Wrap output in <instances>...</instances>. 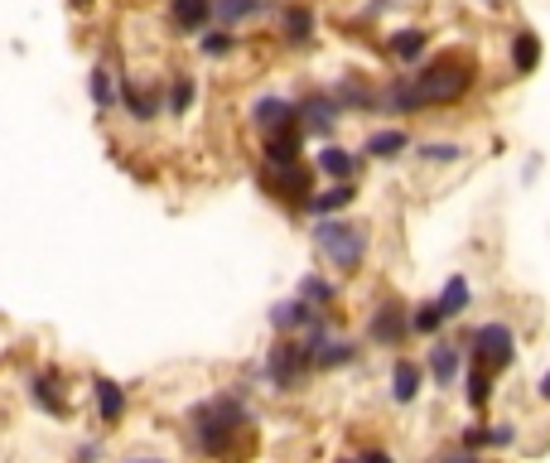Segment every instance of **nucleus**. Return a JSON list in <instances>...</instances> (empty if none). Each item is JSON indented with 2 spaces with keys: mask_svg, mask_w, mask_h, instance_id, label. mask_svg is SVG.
Wrapping results in <instances>:
<instances>
[{
  "mask_svg": "<svg viewBox=\"0 0 550 463\" xmlns=\"http://www.w3.org/2000/svg\"><path fill=\"white\" fill-rule=\"evenodd\" d=\"M468 449H493V430H464Z\"/></svg>",
  "mask_w": 550,
  "mask_h": 463,
  "instance_id": "obj_37",
  "label": "nucleus"
},
{
  "mask_svg": "<svg viewBox=\"0 0 550 463\" xmlns=\"http://www.w3.org/2000/svg\"><path fill=\"white\" fill-rule=\"evenodd\" d=\"M193 97H198L193 73H174V78H169V92H165V111H169V116H189Z\"/></svg>",
  "mask_w": 550,
  "mask_h": 463,
  "instance_id": "obj_26",
  "label": "nucleus"
},
{
  "mask_svg": "<svg viewBox=\"0 0 550 463\" xmlns=\"http://www.w3.org/2000/svg\"><path fill=\"white\" fill-rule=\"evenodd\" d=\"M353 357H358V348H353L348 338H333L329 333V338L314 348V367H319V372H333V367H343V362H353Z\"/></svg>",
  "mask_w": 550,
  "mask_h": 463,
  "instance_id": "obj_27",
  "label": "nucleus"
},
{
  "mask_svg": "<svg viewBox=\"0 0 550 463\" xmlns=\"http://www.w3.org/2000/svg\"><path fill=\"white\" fill-rule=\"evenodd\" d=\"M300 155H304V126L261 136V160L266 164H300Z\"/></svg>",
  "mask_w": 550,
  "mask_h": 463,
  "instance_id": "obj_10",
  "label": "nucleus"
},
{
  "mask_svg": "<svg viewBox=\"0 0 550 463\" xmlns=\"http://www.w3.org/2000/svg\"><path fill=\"white\" fill-rule=\"evenodd\" d=\"M271 0H218V20L222 29H232V25H247L251 15H261Z\"/></svg>",
  "mask_w": 550,
  "mask_h": 463,
  "instance_id": "obj_29",
  "label": "nucleus"
},
{
  "mask_svg": "<svg viewBox=\"0 0 550 463\" xmlns=\"http://www.w3.org/2000/svg\"><path fill=\"white\" fill-rule=\"evenodd\" d=\"M87 97H92V107L97 111H111L121 102V87H116V73H111L107 63H97L92 73H87Z\"/></svg>",
  "mask_w": 550,
  "mask_h": 463,
  "instance_id": "obj_19",
  "label": "nucleus"
},
{
  "mask_svg": "<svg viewBox=\"0 0 550 463\" xmlns=\"http://www.w3.org/2000/svg\"><path fill=\"white\" fill-rule=\"evenodd\" d=\"M261 189L280 198V203H314V174L304 164H266L261 169Z\"/></svg>",
  "mask_w": 550,
  "mask_h": 463,
  "instance_id": "obj_6",
  "label": "nucleus"
},
{
  "mask_svg": "<svg viewBox=\"0 0 550 463\" xmlns=\"http://www.w3.org/2000/svg\"><path fill=\"white\" fill-rule=\"evenodd\" d=\"M251 126H256L261 136L290 131V126H300V107L285 102V97H256V102H251Z\"/></svg>",
  "mask_w": 550,
  "mask_h": 463,
  "instance_id": "obj_9",
  "label": "nucleus"
},
{
  "mask_svg": "<svg viewBox=\"0 0 550 463\" xmlns=\"http://www.w3.org/2000/svg\"><path fill=\"white\" fill-rule=\"evenodd\" d=\"M169 10H174L179 29L198 34V29H203L208 20H213V15H218V0H169Z\"/></svg>",
  "mask_w": 550,
  "mask_h": 463,
  "instance_id": "obj_21",
  "label": "nucleus"
},
{
  "mask_svg": "<svg viewBox=\"0 0 550 463\" xmlns=\"http://www.w3.org/2000/svg\"><path fill=\"white\" fill-rule=\"evenodd\" d=\"M425 372L435 377V386H454L459 382V372H464V348H454V343H435V348H430V362H425Z\"/></svg>",
  "mask_w": 550,
  "mask_h": 463,
  "instance_id": "obj_13",
  "label": "nucleus"
},
{
  "mask_svg": "<svg viewBox=\"0 0 550 463\" xmlns=\"http://www.w3.org/2000/svg\"><path fill=\"white\" fill-rule=\"evenodd\" d=\"M435 463H483V459H478V449H468V444H464V449H449V454H440Z\"/></svg>",
  "mask_w": 550,
  "mask_h": 463,
  "instance_id": "obj_36",
  "label": "nucleus"
},
{
  "mask_svg": "<svg viewBox=\"0 0 550 463\" xmlns=\"http://www.w3.org/2000/svg\"><path fill=\"white\" fill-rule=\"evenodd\" d=\"M507 444H517V430L512 425H493V449H507Z\"/></svg>",
  "mask_w": 550,
  "mask_h": 463,
  "instance_id": "obj_38",
  "label": "nucleus"
},
{
  "mask_svg": "<svg viewBox=\"0 0 550 463\" xmlns=\"http://www.w3.org/2000/svg\"><path fill=\"white\" fill-rule=\"evenodd\" d=\"M444 324H449V319H444L440 300H425V304H415V309H411V328L420 333V338H435Z\"/></svg>",
  "mask_w": 550,
  "mask_h": 463,
  "instance_id": "obj_30",
  "label": "nucleus"
},
{
  "mask_svg": "<svg viewBox=\"0 0 550 463\" xmlns=\"http://www.w3.org/2000/svg\"><path fill=\"white\" fill-rule=\"evenodd\" d=\"M415 155L425 164H454V160H464V145H454V140H430V145H420Z\"/></svg>",
  "mask_w": 550,
  "mask_h": 463,
  "instance_id": "obj_34",
  "label": "nucleus"
},
{
  "mask_svg": "<svg viewBox=\"0 0 550 463\" xmlns=\"http://www.w3.org/2000/svg\"><path fill=\"white\" fill-rule=\"evenodd\" d=\"M121 463H165V459H121Z\"/></svg>",
  "mask_w": 550,
  "mask_h": 463,
  "instance_id": "obj_41",
  "label": "nucleus"
},
{
  "mask_svg": "<svg viewBox=\"0 0 550 463\" xmlns=\"http://www.w3.org/2000/svg\"><path fill=\"white\" fill-rule=\"evenodd\" d=\"M473 78H478V63L468 54H440L425 68H415L411 78H391V87L382 92V107L396 116H411L425 107H454L468 97Z\"/></svg>",
  "mask_w": 550,
  "mask_h": 463,
  "instance_id": "obj_1",
  "label": "nucleus"
},
{
  "mask_svg": "<svg viewBox=\"0 0 550 463\" xmlns=\"http://www.w3.org/2000/svg\"><path fill=\"white\" fill-rule=\"evenodd\" d=\"M411 150V136L406 131H372L367 145H362V155H372V160H396V155H406Z\"/></svg>",
  "mask_w": 550,
  "mask_h": 463,
  "instance_id": "obj_24",
  "label": "nucleus"
},
{
  "mask_svg": "<svg viewBox=\"0 0 550 463\" xmlns=\"http://www.w3.org/2000/svg\"><path fill=\"white\" fill-rule=\"evenodd\" d=\"M333 97H338V107H343V116H348V111H372V107H377V102H382V92H372V87H367V82H362V78H353V73H348V78H338V87H333Z\"/></svg>",
  "mask_w": 550,
  "mask_h": 463,
  "instance_id": "obj_15",
  "label": "nucleus"
},
{
  "mask_svg": "<svg viewBox=\"0 0 550 463\" xmlns=\"http://www.w3.org/2000/svg\"><path fill=\"white\" fill-rule=\"evenodd\" d=\"M237 49V34L232 29H203V39H198V54L203 58H227Z\"/></svg>",
  "mask_w": 550,
  "mask_h": 463,
  "instance_id": "obj_32",
  "label": "nucleus"
},
{
  "mask_svg": "<svg viewBox=\"0 0 550 463\" xmlns=\"http://www.w3.org/2000/svg\"><path fill=\"white\" fill-rule=\"evenodd\" d=\"M121 107L131 121H155V111H160V97L155 92H145L140 78H121Z\"/></svg>",
  "mask_w": 550,
  "mask_h": 463,
  "instance_id": "obj_16",
  "label": "nucleus"
},
{
  "mask_svg": "<svg viewBox=\"0 0 550 463\" xmlns=\"http://www.w3.org/2000/svg\"><path fill=\"white\" fill-rule=\"evenodd\" d=\"M338 116H343V107H338V97H333V92H304V97H300L304 136H329Z\"/></svg>",
  "mask_w": 550,
  "mask_h": 463,
  "instance_id": "obj_8",
  "label": "nucleus"
},
{
  "mask_svg": "<svg viewBox=\"0 0 550 463\" xmlns=\"http://www.w3.org/2000/svg\"><path fill=\"white\" fill-rule=\"evenodd\" d=\"M464 396H468V406H473V410H483V406H488V396H493V372L473 362V367H468V386H464Z\"/></svg>",
  "mask_w": 550,
  "mask_h": 463,
  "instance_id": "obj_31",
  "label": "nucleus"
},
{
  "mask_svg": "<svg viewBox=\"0 0 550 463\" xmlns=\"http://www.w3.org/2000/svg\"><path fill=\"white\" fill-rule=\"evenodd\" d=\"M358 198V189H353V179L348 184H333V189H324V193H314V203H309V213H319V218H338L348 203Z\"/></svg>",
  "mask_w": 550,
  "mask_h": 463,
  "instance_id": "obj_25",
  "label": "nucleus"
},
{
  "mask_svg": "<svg viewBox=\"0 0 550 463\" xmlns=\"http://www.w3.org/2000/svg\"><path fill=\"white\" fill-rule=\"evenodd\" d=\"M420 386H425V367L411 362V357H396V367H391V401L396 406H415Z\"/></svg>",
  "mask_w": 550,
  "mask_h": 463,
  "instance_id": "obj_11",
  "label": "nucleus"
},
{
  "mask_svg": "<svg viewBox=\"0 0 550 463\" xmlns=\"http://www.w3.org/2000/svg\"><path fill=\"white\" fill-rule=\"evenodd\" d=\"M411 309L396 300H382L377 304V314H372V343L377 348H401L406 338H411Z\"/></svg>",
  "mask_w": 550,
  "mask_h": 463,
  "instance_id": "obj_7",
  "label": "nucleus"
},
{
  "mask_svg": "<svg viewBox=\"0 0 550 463\" xmlns=\"http://www.w3.org/2000/svg\"><path fill=\"white\" fill-rule=\"evenodd\" d=\"M73 5H78V10H87V5H92V0H73Z\"/></svg>",
  "mask_w": 550,
  "mask_h": 463,
  "instance_id": "obj_42",
  "label": "nucleus"
},
{
  "mask_svg": "<svg viewBox=\"0 0 550 463\" xmlns=\"http://www.w3.org/2000/svg\"><path fill=\"white\" fill-rule=\"evenodd\" d=\"M358 463H396V459H391V454H386V449H367V454H362Z\"/></svg>",
  "mask_w": 550,
  "mask_h": 463,
  "instance_id": "obj_39",
  "label": "nucleus"
},
{
  "mask_svg": "<svg viewBox=\"0 0 550 463\" xmlns=\"http://www.w3.org/2000/svg\"><path fill=\"white\" fill-rule=\"evenodd\" d=\"M300 300H309L314 309H329V304L338 300V285L319 280V275H309V280H300Z\"/></svg>",
  "mask_w": 550,
  "mask_h": 463,
  "instance_id": "obj_33",
  "label": "nucleus"
},
{
  "mask_svg": "<svg viewBox=\"0 0 550 463\" xmlns=\"http://www.w3.org/2000/svg\"><path fill=\"white\" fill-rule=\"evenodd\" d=\"M92 396H97V415H102L107 425H121V420H126V386L121 382L97 377V382H92Z\"/></svg>",
  "mask_w": 550,
  "mask_h": 463,
  "instance_id": "obj_14",
  "label": "nucleus"
},
{
  "mask_svg": "<svg viewBox=\"0 0 550 463\" xmlns=\"http://www.w3.org/2000/svg\"><path fill=\"white\" fill-rule=\"evenodd\" d=\"M425 44H430V34H425V29H401V34H391V44H386V49H391L396 63H415V58L425 54Z\"/></svg>",
  "mask_w": 550,
  "mask_h": 463,
  "instance_id": "obj_28",
  "label": "nucleus"
},
{
  "mask_svg": "<svg viewBox=\"0 0 550 463\" xmlns=\"http://www.w3.org/2000/svg\"><path fill=\"white\" fill-rule=\"evenodd\" d=\"M251 410L242 406V396H213V401H198L189 410V439L198 454L218 463L242 459L251 449Z\"/></svg>",
  "mask_w": 550,
  "mask_h": 463,
  "instance_id": "obj_2",
  "label": "nucleus"
},
{
  "mask_svg": "<svg viewBox=\"0 0 550 463\" xmlns=\"http://www.w3.org/2000/svg\"><path fill=\"white\" fill-rule=\"evenodd\" d=\"M314 314H319V309L295 295V300H280L271 309V328H275V333H304V328L314 324Z\"/></svg>",
  "mask_w": 550,
  "mask_h": 463,
  "instance_id": "obj_12",
  "label": "nucleus"
},
{
  "mask_svg": "<svg viewBox=\"0 0 550 463\" xmlns=\"http://www.w3.org/2000/svg\"><path fill=\"white\" fill-rule=\"evenodd\" d=\"M468 304H473V285H468V275H449L444 280V290H440V309H444V319H459Z\"/></svg>",
  "mask_w": 550,
  "mask_h": 463,
  "instance_id": "obj_23",
  "label": "nucleus"
},
{
  "mask_svg": "<svg viewBox=\"0 0 550 463\" xmlns=\"http://www.w3.org/2000/svg\"><path fill=\"white\" fill-rule=\"evenodd\" d=\"M73 463H102V444H97V439H87V444H78V454H73Z\"/></svg>",
  "mask_w": 550,
  "mask_h": 463,
  "instance_id": "obj_35",
  "label": "nucleus"
},
{
  "mask_svg": "<svg viewBox=\"0 0 550 463\" xmlns=\"http://www.w3.org/2000/svg\"><path fill=\"white\" fill-rule=\"evenodd\" d=\"M314 164H319V169L329 174L333 184H348V179L358 174V155H353V150H343V145H324Z\"/></svg>",
  "mask_w": 550,
  "mask_h": 463,
  "instance_id": "obj_20",
  "label": "nucleus"
},
{
  "mask_svg": "<svg viewBox=\"0 0 550 463\" xmlns=\"http://www.w3.org/2000/svg\"><path fill=\"white\" fill-rule=\"evenodd\" d=\"M29 401L44 410V415H54V420H63V415H68V401L58 396V386H54V377H49V372L29 377Z\"/></svg>",
  "mask_w": 550,
  "mask_h": 463,
  "instance_id": "obj_22",
  "label": "nucleus"
},
{
  "mask_svg": "<svg viewBox=\"0 0 550 463\" xmlns=\"http://www.w3.org/2000/svg\"><path fill=\"white\" fill-rule=\"evenodd\" d=\"M468 357L497 377V372H507L517 362V333L507 324H478L468 333Z\"/></svg>",
  "mask_w": 550,
  "mask_h": 463,
  "instance_id": "obj_5",
  "label": "nucleus"
},
{
  "mask_svg": "<svg viewBox=\"0 0 550 463\" xmlns=\"http://www.w3.org/2000/svg\"><path fill=\"white\" fill-rule=\"evenodd\" d=\"M536 391H541V401H550V372H541V382H536Z\"/></svg>",
  "mask_w": 550,
  "mask_h": 463,
  "instance_id": "obj_40",
  "label": "nucleus"
},
{
  "mask_svg": "<svg viewBox=\"0 0 550 463\" xmlns=\"http://www.w3.org/2000/svg\"><path fill=\"white\" fill-rule=\"evenodd\" d=\"M280 34H285V44H314V10L309 5H285L280 10Z\"/></svg>",
  "mask_w": 550,
  "mask_h": 463,
  "instance_id": "obj_17",
  "label": "nucleus"
},
{
  "mask_svg": "<svg viewBox=\"0 0 550 463\" xmlns=\"http://www.w3.org/2000/svg\"><path fill=\"white\" fill-rule=\"evenodd\" d=\"M309 372H319V367H314V348L304 343V333L275 343L271 353H266V377H271L275 391H300Z\"/></svg>",
  "mask_w": 550,
  "mask_h": 463,
  "instance_id": "obj_4",
  "label": "nucleus"
},
{
  "mask_svg": "<svg viewBox=\"0 0 550 463\" xmlns=\"http://www.w3.org/2000/svg\"><path fill=\"white\" fill-rule=\"evenodd\" d=\"M536 68H541V39H536V29H517L512 34V73L531 78Z\"/></svg>",
  "mask_w": 550,
  "mask_h": 463,
  "instance_id": "obj_18",
  "label": "nucleus"
},
{
  "mask_svg": "<svg viewBox=\"0 0 550 463\" xmlns=\"http://www.w3.org/2000/svg\"><path fill=\"white\" fill-rule=\"evenodd\" d=\"M314 246H319V256L329 261L333 271L348 275L367 261V227H362V222H348V218H319Z\"/></svg>",
  "mask_w": 550,
  "mask_h": 463,
  "instance_id": "obj_3",
  "label": "nucleus"
},
{
  "mask_svg": "<svg viewBox=\"0 0 550 463\" xmlns=\"http://www.w3.org/2000/svg\"><path fill=\"white\" fill-rule=\"evenodd\" d=\"M338 463H358V459H338Z\"/></svg>",
  "mask_w": 550,
  "mask_h": 463,
  "instance_id": "obj_43",
  "label": "nucleus"
}]
</instances>
